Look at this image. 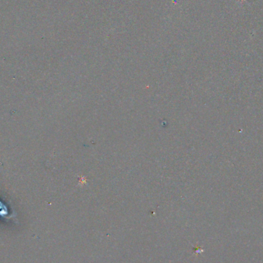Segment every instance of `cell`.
Wrapping results in <instances>:
<instances>
[{
    "instance_id": "1",
    "label": "cell",
    "mask_w": 263,
    "mask_h": 263,
    "mask_svg": "<svg viewBox=\"0 0 263 263\" xmlns=\"http://www.w3.org/2000/svg\"><path fill=\"white\" fill-rule=\"evenodd\" d=\"M0 217L5 219H15L16 220V212H11L9 208L6 205H5L1 200H0Z\"/></svg>"
}]
</instances>
